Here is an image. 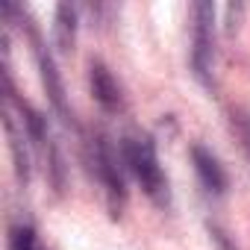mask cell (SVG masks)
Segmentation results:
<instances>
[{
  "label": "cell",
  "instance_id": "4",
  "mask_svg": "<svg viewBox=\"0 0 250 250\" xmlns=\"http://www.w3.org/2000/svg\"><path fill=\"white\" fill-rule=\"evenodd\" d=\"M194 47H191V65L203 85H212V68H215V3L200 0L194 3Z\"/></svg>",
  "mask_w": 250,
  "mask_h": 250
},
{
  "label": "cell",
  "instance_id": "3",
  "mask_svg": "<svg viewBox=\"0 0 250 250\" xmlns=\"http://www.w3.org/2000/svg\"><path fill=\"white\" fill-rule=\"evenodd\" d=\"M21 24H24L27 36H30L33 56H36V65H39V77H42V85H44V91H47V100H50V106L56 109V115H62V121L74 124V112L68 109V100H65V85H62V77H59V68H56V59H53V53L47 50L44 39L39 36V30H36L33 18H30L27 12L21 15Z\"/></svg>",
  "mask_w": 250,
  "mask_h": 250
},
{
  "label": "cell",
  "instance_id": "10",
  "mask_svg": "<svg viewBox=\"0 0 250 250\" xmlns=\"http://www.w3.org/2000/svg\"><path fill=\"white\" fill-rule=\"evenodd\" d=\"M244 9H247L244 3H229V6H227V33H235V27H238Z\"/></svg>",
  "mask_w": 250,
  "mask_h": 250
},
{
  "label": "cell",
  "instance_id": "8",
  "mask_svg": "<svg viewBox=\"0 0 250 250\" xmlns=\"http://www.w3.org/2000/svg\"><path fill=\"white\" fill-rule=\"evenodd\" d=\"M77 6L71 3H59L56 12H53V39H56V47L59 50H71L74 42H77Z\"/></svg>",
  "mask_w": 250,
  "mask_h": 250
},
{
  "label": "cell",
  "instance_id": "11",
  "mask_svg": "<svg viewBox=\"0 0 250 250\" xmlns=\"http://www.w3.org/2000/svg\"><path fill=\"white\" fill-rule=\"evenodd\" d=\"M235 127H238V136L244 139V147H247V153H250V115H238Z\"/></svg>",
  "mask_w": 250,
  "mask_h": 250
},
{
  "label": "cell",
  "instance_id": "5",
  "mask_svg": "<svg viewBox=\"0 0 250 250\" xmlns=\"http://www.w3.org/2000/svg\"><path fill=\"white\" fill-rule=\"evenodd\" d=\"M88 85H91L94 100H97L106 112H121V109H124L121 85H118V80L112 77V71H109L100 59H91V65H88Z\"/></svg>",
  "mask_w": 250,
  "mask_h": 250
},
{
  "label": "cell",
  "instance_id": "12",
  "mask_svg": "<svg viewBox=\"0 0 250 250\" xmlns=\"http://www.w3.org/2000/svg\"><path fill=\"white\" fill-rule=\"evenodd\" d=\"M215 241H218V250H235V247L227 241V235H224V232H215Z\"/></svg>",
  "mask_w": 250,
  "mask_h": 250
},
{
  "label": "cell",
  "instance_id": "1",
  "mask_svg": "<svg viewBox=\"0 0 250 250\" xmlns=\"http://www.w3.org/2000/svg\"><path fill=\"white\" fill-rule=\"evenodd\" d=\"M118 150H121V159H124V165H127V171L139 180L142 191H145L153 203L168 206V200H171L168 177H165V171H162V165H159L153 139H147V136H127V139L121 142Z\"/></svg>",
  "mask_w": 250,
  "mask_h": 250
},
{
  "label": "cell",
  "instance_id": "6",
  "mask_svg": "<svg viewBox=\"0 0 250 250\" xmlns=\"http://www.w3.org/2000/svg\"><path fill=\"white\" fill-rule=\"evenodd\" d=\"M3 127H6V142H9V153H12V168H15V177L21 186L30 183V150H27V130L24 124L15 121L12 109L6 106L3 109Z\"/></svg>",
  "mask_w": 250,
  "mask_h": 250
},
{
  "label": "cell",
  "instance_id": "7",
  "mask_svg": "<svg viewBox=\"0 0 250 250\" xmlns=\"http://www.w3.org/2000/svg\"><path fill=\"white\" fill-rule=\"evenodd\" d=\"M191 162H194V171H197L200 183L209 191H215V194H224L227 191V186H229L227 171H224V165L218 162V156L212 150H206L203 145H194L191 147Z\"/></svg>",
  "mask_w": 250,
  "mask_h": 250
},
{
  "label": "cell",
  "instance_id": "9",
  "mask_svg": "<svg viewBox=\"0 0 250 250\" xmlns=\"http://www.w3.org/2000/svg\"><path fill=\"white\" fill-rule=\"evenodd\" d=\"M9 250H42L36 229L30 224H12L9 227Z\"/></svg>",
  "mask_w": 250,
  "mask_h": 250
},
{
  "label": "cell",
  "instance_id": "2",
  "mask_svg": "<svg viewBox=\"0 0 250 250\" xmlns=\"http://www.w3.org/2000/svg\"><path fill=\"white\" fill-rule=\"evenodd\" d=\"M88 165L94 168L97 180L106 188V200H109L112 215H121L124 200H127V186H124V168L127 165L121 159V150H115L106 136H94L88 142Z\"/></svg>",
  "mask_w": 250,
  "mask_h": 250
}]
</instances>
